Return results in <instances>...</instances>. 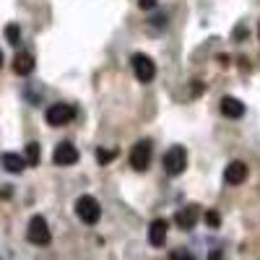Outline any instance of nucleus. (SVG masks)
<instances>
[{"mask_svg": "<svg viewBox=\"0 0 260 260\" xmlns=\"http://www.w3.org/2000/svg\"><path fill=\"white\" fill-rule=\"evenodd\" d=\"M76 213L83 224H96L99 216H102V208H99V201L91 198V195H81L76 201Z\"/></svg>", "mask_w": 260, "mask_h": 260, "instance_id": "obj_1", "label": "nucleus"}, {"mask_svg": "<svg viewBox=\"0 0 260 260\" xmlns=\"http://www.w3.org/2000/svg\"><path fill=\"white\" fill-rule=\"evenodd\" d=\"M185 167H187V151L182 146H172L167 154H164V169H167V175L177 177V175H182V172H185Z\"/></svg>", "mask_w": 260, "mask_h": 260, "instance_id": "obj_2", "label": "nucleus"}, {"mask_svg": "<svg viewBox=\"0 0 260 260\" xmlns=\"http://www.w3.org/2000/svg\"><path fill=\"white\" fill-rule=\"evenodd\" d=\"M130 68H133V73H136V78L141 83H148L151 78L156 76V62L151 60L148 55H143V52H136L133 57H130Z\"/></svg>", "mask_w": 260, "mask_h": 260, "instance_id": "obj_3", "label": "nucleus"}, {"mask_svg": "<svg viewBox=\"0 0 260 260\" xmlns=\"http://www.w3.org/2000/svg\"><path fill=\"white\" fill-rule=\"evenodd\" d=\"M151 154H154V143H151L148 138L138 141L133 148H130V167H133L136 172H143L151 164Z\"/></svg>", "mask_w": 260, "mask_h": 260, "instance_id": "obj_4", "label": "nucleus"}, {"mask_svg": "<svg viewBox=\"0 0 260 260\" xmlns=\"http://www.w3.org/2000/svg\"><path fill=\"white\" fill-rule=\"evenodd\" d=\"M45 117H47V122H50L52 127H62V125H68V122L76 117V107H73V104H65V102L50 104Z\"/></svg>", "mask_w": 260, "mask_h": 260, "instance_id": "obj_5", "label": "nucleus"}, {"mask_svg": "<svg viewBox=\"0 0 260 260\" xmlns=\"http://www.w3.org/2000/svg\"><path fill=\"white\" fill-rule=\"evenodd\" d=\"M26 237H29L31 245H47L50 242V226H47V221L42 219V216H34V219L29 221Z\"/></svg>", "mask_w": 260, "mask_h": 260, "instance_id": "obj_6", "label": "nucleus"}, {"mask_svg": "<svg viewBox=\"0 0 260 260\" xmlns=\"http://www.w3.org/2000/svg\"><path fill=\"white\" fill-rule=\"evenodd\" d=\"M52 161H55L57 167H71V164H76V161H78V151H76V146L68 143V141H62V143L55 148Z\"/></svg>", "mask_w": 260, "mask_h": 260, "instance_id": "obj_7", "label": "nucleus"}, {"mask_svg": "<svg viewBox=\"0 0 260 260\" xmlns=\"http://www.w3.org/2000/svg\"><path fill=\"white\" fill-rule=\"evenodd\" d=\"M247 180V164L245 161H232L224 169V182L226 185H242Z\"/></svg>", "mask_w": 260, "mask_h": 260, "instance_id": "obj_8", "label": "nucleus"}, {"mask_svg": "<svg viewBox=\"0 0 260 260\" xmlns=\"http://www.w3.org/2000/svg\"><path fill=\"white\" fill-rule=\"evenodd\" d=\"M167 229H169V224H167L164 219L151 221V226H148V242L154 245V247H164V242H167Z\"/></svg>", "mask_w": 260, "mask_h": 260, "instance_id": "obj_9", "label": "nucleus"}, {"mask_svg": "<svg viewBox=\"0 0 260 260\" xmlns=\"http://www.w3.org/2000/svg\"><path fill=\"white\" fill-rule=\"evenodd\" d=\"M198 206H185V208H180L177 211V216H175V221H177V226L180 229H192L195 226V221H198Z\"/></svg>", "mask_w": 260, "mask_h": 260, "instance_id": "obj_10", "label": "nucleus"}, {"mask_svg": "<svg viewBox=\"0 0 260 260\" xmlns=\"http://www.w3.org/2000/svg\"><path fill=\"white\" fill-rule=\"evenodd\" d=\"M221 112L226 117H242L245 115V104L240 99H234V96H224L221 99Z\"/></svg>", "mask_w": 260, "mask_h": 260, "instance_id": "obj_11", "label": "nucleus"}, {"mask_svg": "<svg viewBox=\"0 0 260 260\" xmlns=\"http://www.w3.org/2000/svg\"><path fill=\"white\" fill-rule=\"evenodd\" d=\"M13 71H16L18 76H29V73L34 71V57H31L29 52H18L16 60H13Z\"/></svg>", "mask_w": 260, "mask_h": 260, "instance_id": "obj_12", "label": "nucleus"}, {"mask_svg": "<svg viewBox=\"0 0 260 260\" xmlns=\"http://www.w3.org/2000/svg\"><path fill=\"white\" fill-rule=\"evenodd\" d=\"M0 161H3V167L11 172V175H18V172H24V167H26V159L18 156V154H3Z\"/></svg>", "mask_w": 260, "mask_h": 260, "instance_id": "obj_13", "label": "nucleus"}, {"mask_svg": "<svg viewBox=\"0 0 260 260\" xmlns=\"http://www.w3.org/2000/svg\"><path fill=\"white\" fill-rule=\"evenodd\" d=\"M26 164L29 167H37L39 164V143H29L26 146Z\"/></svg>", "mask_w": 260, "mask_h": 260, "instance_id": "obj_14", "label": "nucleus"}, {"mask_svg": "<svg viewBox=\"0 0 260 260\" xmlns=\"http://www.w3.org/2000/svg\"><path fill=\"white\" fill-rule=\"evenodd\" d=\"M115 156H117V151H115V148H112V151H107V148H99V151H96V159H99V164H110Z\"/></svg>", "mask_w": 260, "mask_h": 260, "instance_id": "obj_15", "label": "nucleus"}, {"mask_svg": "<svg viewBox=\"0 0 260 260\" xmlns=\"http://www.w3.org/2000/svg\"><path fill=\"white\" fill-rule=\"evenodd\" d=\"M6 37H8V42H11V45L16 47V45H18V42H21V34H18V26H16V24H11V26L6 29Z\"/></svg>", "mask_w": 260, "mask_h": 260, "instance_id": "obj_16", "label": "nucleus"}, {"mask_svg": "<svg viewBox=\"0 0 260 260\" xmlns=\"http://www.w3.org/2000/svg\"><path fill=\"white\" fill-rule=\"evenodd\" d=\"M206 221H208V226H219L221 224V216L216 213V211H208L206 213Z\"/></svg>", "mask_w": 260, "mask_h": 260, "instance_id": "obj_17", "label": "nucleus"}, {"mask_svg": "<svg viewBox=\"0 0 260 260\" xmlns=\"http://www.w3.org/2000/svg\"><path fill=\"white\" fill-rule=\"evenodd\" d=\"M172 260H192L185 250H177V252H172Z\"/></svg>", "mask_w": 260, "mask_h": 260, "instance_id": "obj_18", "label": "nucleus"}, {"mask_svg": "<svg viewBox=\"0 0 260 260\" xmlns=\"http://www.w3.org/2000/svg\"><path fill=\"white\" fill-rule=\"evenodd\" d=\"M138 6H141L143 11H148V8H154V6H156V0H141Z\"/></svg>", "mask_w": 260, "mask_h": 260, "instance_id": "obj_19", "label": "nucleus"}, {"mask_svg": "<svg viewBox=\"0 0 260 260\" xmlns=\"http://www.w3.org/2000/svg\"><path fill=\"white\" fill-rule=\"evenodd\" d=\"M0 65H3V52H0Z\"/></svg>", "mask_w": 260, "mask_h": 260, "instance_id": "obj_20", "label": "nucleus"}, {"mask_svg": "<svg viewBox=\"0 0 260 260\" xmlns=\"http://www.w3.org/2000/svg\"><path fill=\"white\" fill-rule=\"evenodd\" d=\"M257 34H260V29H257Z\"/></svg>", "mask_w": 260, "mask_h": 260, "instance_id": "obj_21", "label": "nucleus"}]
</instances>
